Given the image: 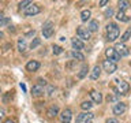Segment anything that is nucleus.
Wrapping results in <instances>:
<instances>
[{"instance_id":"1","label":"nucleus","mask_w":131,"mask_h":123,"mask_svg":"<svg viewBox=\"0 0 131 123\" xmlns=\"http://www.w3.org/2000/svg\"><path fill=\"white\" fill-rule=\"evenodd\" d=\"M120 34V29L116 23H109L106 25V38L108 41H115Z\"/></svg>"},{"instance_id":"2","label":"nucleus","mask_w":131,"mask_h":123,"mask_svg":"<svg viewBox=\"0 0 131 123\" xmlns=\"http://www.w3.org/2000/svg\"><path fill=\"white\" fill-rule=\"evenodd\" d=\"M40 11H41V8H40L38 4L30 3L26 8H25V15L26 16H34L37 14H40Z\"/></svg>"},{"instance_id":"3","label":"nucleus","mask_w":131,"mask_h":123,"mask_svg":"<svg viewBox=\"0 0 131 123\" xmlns=\"http://www.w3.org/2000/svg\"><path fill=\"white\" fill-rule=\"evenodd\" d=\"M53 30H55V25H53V22L48 20L47 23H44V26H42V36H44V38H51L52 34H53Z\"/></svg>"},{"instance_id":"4","label":"nucleus","mask_w":131,"mask_h":123,"mask_svg":"<svg viewBox=\"0 0 131 123\" xmlns=\"http://www.w3.org/2000/svg\"><path fill=\"white\" fill-rule=\"evenodd\" d=\"M93 118H94V115L92 112H82L78 115L77 123H92Z\"/></svg>"},{"instance_id":"5","label":"nucleus","mask_w":131,"mask_h":123,"mask_svg":"<svg viewBox=\"0 0 131 123\" xmlns=\"http://www.w3.org/2000/svg\"><path fill=\"white\" fill-rule=\"evenodd\" d=\"M105 55H106V57H108V60L113 61V63H116L117 60H120V55L116 52V49H115V48H106Z\"/></svg>"},{"instance_id":"6","label":"nucleus","mask_w":131,"mask_h":123,"mask_svg":"<svg viewBox=\"0 0 131 123\" xmlns=\"http://www.w3.org/2000/svg\"><path fill=\"white\" fill-rule=\"evenodd\" d=\"M128 89H130L128 82H126V81H119V82H117V88L115 89V93H116V94H124V93L128 92Z\"/></svg>"},{"instance_id":"7","label":"nucleus","mask_w":131,"mask_h":123,"mask_svg":"<svg viewBox=\"0 0 131 123\" xmlns=\"http://www.w3.org/2000/svg\"><path fill=\"white\" fill-rule=\"evenodd\" d=\"M102 68H104L108 74H112L117 70V66H116V63H113V61H111V60H104L102 61Z\"/></svg>"},{"instance_id":"8","label":"nucleus","mask_w":131,"mask_h":123,"mask_svg":"<svg viewBox=\"0 0 131 123\" xmlns=\"http://www.w3.org/2000/svg\"><path fill=\"white\" fill-rule=\"evenodd\" d=\"M71 118H72V112L68 108L61 111V114H60V122L61 123H70L71 122Z\"/></svg>"},{"instance_id":"9","label":"nucleus","mask_w":131,"mask_h":123,"mask_svg":"<svg viewBox=\"0 0 131 123\" xmlns=\"http://www.w3.org/2000/svg\"><path fill=\"white\" fill-rule=\"evenodd\" d=\"M126 109H127V105L124 104V102H116V104L113 105V114L115 115H123L126 112Z\"/></svg>"},{"instance_id":"10","label":"nucleus","mask_w":131,"mask_h":123,"mask_svg":"<svg viewBox=\"0 0 131 123\" xmlns=\"http://www.w3.org/2000/svg\"><path fill=\"white\" fill-rule=\"evenodd\" d=\"M115 49H116V52L120 55V57L122 56H128V53H130V51H128V48L126 47L123 43H119V44H116V47H115Z\"/></svg>"},{"instance_id":"11","label":"nucleus","mask_w":131,"mask_h":123,"mask_svg":"<svg viewBox=\"0 0 131 123\" xmlns=\"http://www.w3.org/2000/svg\"><path fill=\"white\" fill-rule=\"evenodd\" d=\"M77 34H78V37H79V40H86L88 41L90 38V32L85 27H78Z\"/></svg>"},{"instance_id":"12","label":"nucleus","mask_w":131,"mask_h":123,"mask_svg":"<svg viewBox=\"0 0 131 123\" xmlns=\"http://www.w3.org/2000/svg\"><path fill=\"white\" fill-rule=\"evenodd\" d=\"M45 93V90H44V86H41V85H34L31 88V96L33 97H40V96H42V94Z\"/></svg>"},{"instance_id":"13","label":"nucleus","mask_w":131,"mask_h":123,"mask_svg":"<svg viewBox=\"0 0 131 123\" xmlns=\"http://www.w3.org/2000/svg\"><path fill=\"white\" fill-rule=\"evenodd\" d=\"M40 68V63L37 60H30L26 63V70L29 73H33V71H37Z\"/></svg>"},{"instance_id":"14","label":"nucleus","mask_w":131,"mask_h":123,"mask_svg":"<svg viewBox=\"0 0 131 123\" xmlns=\"http://www.w3.org/2000/svg\"><path fill=\"white\" fill-rule=\"evenodd\" d=\"M90 97H92L93 102H96V104H101L102 102V94L100 92H97V90H92L90 92Z\"/></svg>"},{"instance_id":"15","label":"nucleus","mask_w":131,"mask_h":123,"mask_svg":"<svg viewBox=\"0 0 131 123\" xmlns=\"http://www.w3.org/2000/svg\"><path fill=\"white\" fill-rule=\"evenodd\" d=\"M71 45H72V48L75 49V51H78V52H79L81 49H83V48H85L83 43H82L79 38H72V40H71Z\"/></svg>"},{"instance_id":"16","label":"nucleus","mask_w":131,"mask_h":123,"mask_svg":"<svg viewBox=\"0 0 131 123\" xmlns=\"http://www.w3.org/2000/svg\"><path fill=\"white\" fill-rule=\"evenodd\" d=\"M100 74H101L100 66H94L93 71L90 73V78H92V79H98V78H100Z\"/></svg>"},{"instance_id":"17","label":"nucleus","mask_w":131,"mask_h":123,"mask_svg":"<svg viewBox=\"0 0 131 123\" xmlns=\"http://www.w3.org/2000/svg\"><path fill=\"white\" fill-rule=\"evenodd\" d=\"M116 19L120 20V22H128V20H130V18L126 15V12L124 11H120V10H119V12L116 14Z\"/></svg>"},{"instance_id":"18","label":"nucleus","mask_w":131,"mask_h":123,"mask_svg":"<svg viewBox=\"0 0 131 123\" xmlns=\"http://www.w3.org/2000/svg\"><path fill=\"white\" fill-rule=\"evenodd\" d=\"M59 114V108H57L56 105H52V107H49L48 111H47V115L49 118H53V116H56V115Z\"/></svg>"},{"instance_id":"19","label":"nucleus","mask_w":131,"mask_h":123,"mask_svg":"<svg viewBox=\"0 0 131 123\" xmlns=\"http://www.w3.org/2000/svg\"><path fill=\"white\" fill-rule=\"evenodd\" d=\"M27 48V44H26V40L25 38H19L18 40V51L19 52H25Z\"/></svg>"},{"instance_id":"20","label":"nucleus","mask_w":131,"mask_h":123,"mask_svg":"<svg viewBox=\"0 0 131 123\" xmlns=\"http://www.w3.org/2000/svg\"><path fill=\"white\" fill-rule=\"evenodd\" d=\"M88 30L92 33V32H97L98 30V20L96 19H93V20H90V23H89V29Z\"/></svg>"},{"instance_id":"21","label":"nucleus","mask_w":131,"mask_h":123,"mask_svg":"<svg viewBox=\"0 0 131 123\" xmlns=\"http://www.w3.org/2000/svg\"><path fill=\"white\" fill-rule=\"evenodd\" d=\"M90 15H92L90 10H83L81 12V20H82V22H86V20L90 18Z\"/></svg>"},{"instance_id":"22","label":"nucleus","mask_w":131,"mask_h":123,"mask_svg":"<svg viewBox=\"0 0 131 123\" xmlns=\"http://www.w3.org/2000/svg\"><path fill=\"white\" fill-rule=\"evenodd\" d=\"M130 38H131V29H127L124 32V34L120 37V40H122V43H126V41L130 40Z\"/></svg>"},{"instance_id":"23","label":"nucleus","mask_w":131,"mask_h":123,"mask_svg":"<svg viewBox=\"0 0 131 123\" xmlns=\"http://www.w3.org/2000/svg\"><path fill=\"white\" fill-rule=\"evenodd\" d=\"M71 56L74 57V59H77V60H85V56L82 55L81 52H78V51H72L71 52Z\"/></svg>"},{"instance_id":"24","label":"nucleus","mask_w":131,"mask_h":123,"mask_svg":"<svg viewBox=\"0 0 131 123\" xmlns=\"http://www.w3.org/2000/svg\"><path fill=\"white\" fill-rule=\"evenodd\" d=\"M40 45H41V38H33V41L30 43V49H36Z\"/></svg>"},{"instance_id":"25","label":"nucleus","mask_w":131,"mask_h":123,"mask_svg":"<svg viewBox=\"0 0 131 123\" xmlns=\"http://www.w3.org/2000/svg\"><path fill=\"white\" fill-rule=\"evenodd\" d=\"M88 71H89V67H88V66L85 64L83 67L81 68V71L78 73V78H83V77L86 75V74H88Z\"/></svg>"},{"instance_id":"26","label":"nucleus","mask_w":131,"mask_h":123,"mask_svg":"<svg viewBox=\"0 0 131 123\" xmlns=\"http://www.w3.org/2000/svg\"><path fill=\"white\" fill-rule=\"evenodd\" d=\"M92 102H90V101H83V102H82V104H81V108L82 109H85V111H89L90 108H92Z\"/></svg>"},{"instance_id":"27","label":"nucleus","mask_w":131,"mask_h":123,"mask_svg":"<svg viewBox=\"0 0 131 123\" xmlns=\"http://www.w3.org/2000/svg\"><path fill=\"white\" fill-rule=\"evenodd\" d=\"M117 4H119V8H120V11H124L126 8H128V6H130L128 2H119Z\"/></svg>"},{"instance_id":"28","label":"nucleus","mask_w":131,"mask_h":123,"mask_svg":"<svg viewBox=\"0 0 131 123\" xmlns=\"http://www.w3.org/2000/svg\"><path fill=\"white\" fill-rule=\"evenodd\" d=\"M60 53H63V48L59 45H53V55H60Z\"/></svg>"},{"instance_id":"29","label":"nucleus","mask_w":131,"mask_h":123,"mask_svg":"<svg viewBox=\"0 0 131 123\" xmlns=\"http://www.w3.org/2000/svg\"><path fill=\"white\" fill-rule=\"evenodd\" d=\"M11 22V19L10 18H7V16H4L3 19H0V27H3V26H7L8 23Z\"/></svg>"},{"instance_id":"30","label":"nucleus","mask_w":131,"mask_h":123,"mask_svg":"<svg viewBox=\"0 0 131 123\" xmlns=\"http://www.w3.org/2000/svg\"><path fill=\"white\" fill-rule=\"evenodd\" d=\"M30 3L31 2H29V0H23V2H20L19 3V10H25V8H26Z\"/></svg>"},{"instance_id":"31","label":"nucleus","mask_w":131,"mask_h":123,"mask_svg":"<svg viewBox=\"0 0 131 123\" xmlns=\"http://www.w3.org/2000/svg\"><path fill=\"white\" fill-rule=\"evenodd\" d=\"M10 97H11V92H8V93L6 94V96H4V98H3V101H4V102H7L8 100H10Z\"/></svg>"},{"instance_id":"32","label":"nucleus","mask_w":131,"mask_h":123,"mask_svg":"<svg viewBox=\"0 0 131 123\" xmlns=\"http://www.w3.org/2000/svg\"><path fill=\"white\" fill-rule=\"evenodd\" d=\"M4 115H6V112H4V109H0V120L4 118Z\"/></svg>"},{"instance_id":"33","label":"nucleus","mask_w":131,"mask_h":123,"mask_svg":"<svg viewBox=\"0 0 131 123\" xmlns=\"http://www.w3.org/2000/svg\"><path fill=\"white\" fill-rule=\"evenodd\" d=\"M112 14H113V11L111 10V8H109V10H108V11L105 12V15H106V16H111V15H112Z\"/></svg>"},{"instance_id":"34","label":"nucleus","mask_w":131,"mask_h":123,"mask_svg":"<svg viewBox=\"0 0 131 123\" xmlns=\"http://www.w3.org/2000/svg\"><path fill=\"white\" fill-rule=\"evenodd\" d=\"M38 85H41V86H45V85H47V81H45V79H40V82H38Z\"/></svg>"},{"instance_id":"35","label":"nucleus","mask_w":131,"mask_h":123,"mask_svg":"<svg viewBox=\"0 0 131 123\" xmlns=\"http://www.w3.org/2000/svg\"><path fill=\"white\" fill-rule=\"evenodd\" d=\"M106 123H119L116 119H108V120H106Z\"/></svg>"},{"instance_id":"36","label":"nucleus","mask_w":131,"mask_h":123,"mask_svg":"<svg viewBox=\"0 0 131 123\" xmlns=\"http://www.w3.org/2000/svg\"><path fill=\"white\" fill-rule=\"evenodd\" d=\"M105 4H108V2H106V0H101V2H100V6H101V7H104Z\"/></svg>"},{"instance_id":"37","label":"nucleus","mask_w":131,"mask_h":123,"mask_svg":"<svg viewBox=\"0 0 131 123\" xmlns=\"http://www.w3.org/2000/svg\"><path fill=\"white\" fill-rule=\"evenodd\" d=\"M4 123H15V120H14V119H6Z\"/></svg>"},{"instance_id":"38","label":"nucleus","mask_w":131,"mask_h":123,"mask_svg":"<svg viewBox=\"0 0 131 123\" xmlns=\"http://www.w3.org/2000/svg\"><path fill=\"white\" fill-rule=\"evenodd\" d=\"M3 37H4V33H3V32H0V38H3Z\"/></svg>"},{"instance_id":"39","label":"nucleus","mask_w":131,"mask_h":123,"mask_svg":"<svg viewBox=\"0 0 131 123\" xmlns=\"http://www.w3.org/2000/svg\"><path fill=\"white\" fill-rule=\"evenodd\" d=\"M4 18V15H3V12H0V19H3Z\"/></svg>"},{"instance_id":"40","label":"nucleus","mask_w":131,"mask_h":123,"mask_svg":"<svg viewBox=\"0 0 131 123\" xmlns=\"http://www.w3.org/2000/svg\"><path fill=\"white\" fill-rule=\"evenodd\" d=\"M0 93H2V90H0Z\"/></svg>"}]
</instances>
